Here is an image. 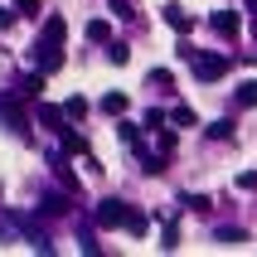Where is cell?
I'll list each match as a JSON object with an SVG mask.
<instances>
[{"instance_id": "obj_18", "label": "cell", "mask_w": 257, "mask_h": 257, "mask_svg": "<svg viewBox=\"0 0 257 257\" xmlns=\"http://www.w3.org/2000/svg\"><path fill=\"white\" fill-rule=\"evenodd\" d=\"M15 10L25 15V20H34V15H39V0H15Z\"/></svg>"}, {"instance_id": "obj_5", "label": "cell", "mask_w": 257, "mask_h": 257, "mask_svg": "<svg viewBox=\"0 0 257 257\" xmlns=\"http://www.w3.org/2000/svg\"><path fill=\"white\" fill-rule=\"evenodd\" d=\"M39 121L63 136V131H68V107H49V102H39Z\"/></svg>"}, {"instance_id": "obj_3", "label": "cell", "mask_w": 257, "mask_h": 257, "mask_svg": "<svg viewBox=\"0 0 257 257\" xmlns=\"http://www.w3.org/2000/svg\"><path fill=\"white\" fill-rule=\"evenodd\" d=\"M189 68H194L199 83H218V78L228 73V58L223 54H199V49H194V54H189Z\"/></svg>"}, {"instance_id": "obj_15", "label": "cell", "mask_w": 257, "mask_h": 257, "mask_svg": "<svg viewBox=\"0 0 257 257\" xmlns=\"http://www.w3.org/2000/svg\"><path fill=\"white\" fill-rule=\"evenodd\" d=\"M160 247H165V252H175V247H180V228H175V223H165V233H160Z\"/></svg>"}, {"instance_id": "obj_11", "label": "cell", "mask_w": 257, "mask_h": 257, "mask_svg": "<svg viewBox=\"0 0 257 257\" xmlns=\"http://www.w3.org/2000/svg\"><path fill=\"white\" fill-rule=\"evenodd\" d=\"M87 39L92 44H112V25H107V20H92V25H87Z\"/></svg>"}, {"instance_id": "obj_8", "label": "cell", "mask_w": 257, "mask_h": 257, "mask_svg": "<svg viewBox=\"0 0 257 257\" xmlns=\"http://www.w3.org/2000/svg\"><path fill=\"white\" fill-rule=\"evenodd\" d=\"M233 107H257V78H247V83L233 92Z\"/></svg>"}, {"instance_id": "obj_19", "label": "cell", "mask_w": 257, "mask_h": 257, "mask_svg": "<svg viewBox=\"0 0 257 257\" xmlns=\"http://www.w3.org/2000/svg\"><path fill=\"white\" fill-rule=\"evenodd\" d=\"M243 238H247L243 228H218V243H243Z\"/></svg>"}, {"instance_id": "obj_6", "label": "cell", "mask_w": 257, "mask_h": 257, "mask_svg": "<svg viewBox=\"0 0 257 257\" xmlns=\"http://www.w3.org/2000/svg\"><path fill=\"white\" fill-rule=\"evenodd\" d=\"M209 25H214V34H223V39H238V15L233 10H214Z\"/></svg>"}, {"instance_id": "obj_21", "label": "cell", "mask_w": 257, "mask_h": 257, "mask_svg": "<svg viewBox=\"0 0 257 257\" xmlns=\"http://www.w3.org/2000/svg\"><path fill=\"white\" fill-rule=\"evenodd\" d=\"M63 107H68V116H83V112H87V102H83V97H68Z\"/></svg>"}, {"instance_id": "obj_9", "label": "cell", "mask_w": 257, "mask_h": 257, "mask_svg": "<svg viewBox=\"0 0 257 257\" xmlns=\"http://www.w3.org/2000/svg\"><path fill=\"white\" fill-rule=\"evenodd\" d=\"M39 92H44V73L34 68L29 78H20V97H39Z\"/></svg>"}, {"instance_id": "obj_13", "label": "cell", "mask_w": 257, "mask_h": 257, "mask_svg": "<svg viewBox=\"0 0 257 257\" xmlns=\"http://www.w3.org/2000/svg\"><path fill=\"white\" fill-rule=\"evenodd\" d=\"M54 175H58V180H63V189H78V175L68 170V160H63V156L54 160Z\"/></svg>"}, {"instance_id": "obj_4", "label": "cell", "mask_w": 257, "mask_h": 257, "mask_svg": "<svg viewBox=\"0 0 257 257\" xmlns=\"http://www.w3.org/2000/svg\"><path fill=\"white\" fill-rule=\"evenodd\" d=\"M0 121H5L10 131H20V136H29V121H25V112H20V107H15V102L5 97V92H0Z\"/></svg>"}, {"instance_id": "obj_20", "label": "cell", "mask_w": 257, "mask_h": 257, "mask_svg": "<svg viewBox=\"0 0 257 257\" xmlns=\"http://www.w3.org/2000/svg\"><path fill=\"white\" fill-rule=\"evenodd\" d=\"M116 131H121V141H126V146H136V141H141V131L131 126V121H121V126H116Z\"/></svg>"}, {"instance_id": "obj_23", "label": "cell", "mask_w": 257, "mask_h": 257, "mask_svg": "<svg viewBox=\"0 0 257 257\" xmlns=\"http://www.w3.org/2000/svg\"><path fill=\"white\" fill-rule=\"evenodd\" d=\"M15 15H20V10H0V29H10V25H15Z\"/></svg>"}, {"instance_id": "obj_16", "label": "cell", "mask_w": 257, "mask_h": 257, "mask_svg": "<svg viewBox=\"0 0 257 257\" xmlns=\"http://www.w3.org/2000/svg\"><path fill=\"white\" fill-rule=\"evenodd\" d=\"M107 58H112L116 68H121V63H126V58H131V44H112V49H107Z\"/></svg>"}, {"instance_id": "obj_1", "label": "cell", "mask_w": 257, "mask_h": 257, "mask_svg": "<svg viewBox=\"0 0 257 257\" xmlns=\"http://www.w3.org/2000/svg\"><path fill=\"white\" fill-rule=\"evenodd\" d=\"M63 34H68L63 15H49L44 29H39V39H34V63H39V73H58L63 68Z\"/></svg>"}, {"instance_id": "obj_12", "label": "cell", "mask_w": 257, "mask_h": 257, "mask_svg": "<svg viewBox=\"0 0 257 257\" xmlns=\"http://www.w3.org/2000/svg\"><path fill=\"white\" fill-rule=\"evenodd\" d=\"M58 141H63V151H78V156H87V141H83V136H78V131H63V136H58Z\"/></svg>"}, {"instance_id": "obj_7", "label": "cell", "mask_w": 257, "mask_h": 257, "mask_svg": "<svg viewBox=\"0 0 257 257\" xmlns=\"http://www.w3.org/2000/svg\"><path fill=\"white\" fill-rule=\"evenodd\" d=\"M165 25L180 29V34H189V29H194V15H185L180 5H165Z\"/></svg>"}, {"instance_id": "obj_14", "label": "cell", "mask_w": 257, "mask_h": 257, "mask_svg": "<svg viewBox=\"0 0 257 257\" xmlns=\"http://www.w3.org/2000/svg\"><path fill=\"white\" fill-rule=\"evenodd\" d=\"M170 121H175V126H194L199 116H194V107H175V112H170Z\"/></svg>"}, {"instance_id": "obj_2", "label": "cell", "mask_w": 257, "mask_h": 257, "mask_svg": "<svg viewBox=\"0 0 257 257\" xmlns=\"http://www.w3.org/2000/svg\"><path fill=\"white\" fill-rule=\"evenodd\" d=\"M92 218H97L102 228H126V233H136V238H146V228H151V218H146L141 209H131L126 199H102Z\"/></svg>"}, {"instance_id": "obj_22", "label": "cell", "mask_w": 257, "mask_h": 257, "mask_svg": "<svg viewBox=\"0 0 257 257\" xmlns=\"http://www.w3.org/2000/svg\"><path fill=\"white\" fill-rule=\"evenodd\" d=\"M238 189H257V170H243V175H238Z\"/></svg>"}, {"instance_id": "obj_17", "label": "cell", "mask_w": 257, "mask_h": 257, "mask_svg": "<svg viewBox=\"0 0 257 257\" xmlns=\"http://www.w3.org/2000/svg\"><path fill=\"white\" fill-rule=\"evenodd\" d=\"M209 136H214V141H228V136H233V121H228V116H223V121H214V126H209Z\"/></svg>"}, {"instance_id": "obj_24", "label": "cell", "mask_w": 257, "mask_h": 257, "mask_svg": "<svg viewBox=\"0 0 257 257\" xmlns=\"http://www.w3.org/2000/svg\"><path fill=\"white\" fill-rule=\"evenodd\" d=\"M243 5H247V10H252V15H257V0H243Z\"/></svg>"}, {"instance_id": "obj_10", "label": "cell", "mask_w": 257, "mask_h": 257, "mask_svg": "<svg viewBox=\"0 0 257 257\" xmlns=\"http://www.w3.org/2000/svg\"><path fill=\"white\" fill-rule=\"evenodd\" d=\"M102 112H107V116H121V112H126V92H107V97H102Z\"/></svg>"}]
</instances>
